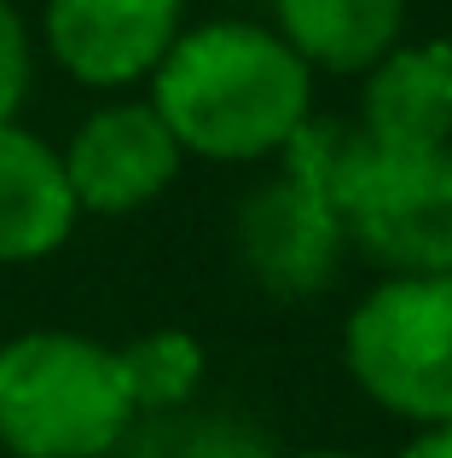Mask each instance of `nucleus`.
Returning a JSON list of instances; mask_svg holds the SVG:
<instances>
[{"mask_svg":"<svg viewBox=\"0 0 452 458\" xmlns=\"http://www.w3.org/2000/svg\"><path fill=\"white\" fill-rule=\"evenodd\" d=\"M151 111L174 146L209 163H255L314 116L307 64L255 23L186 30L151 70Z\"/></svg>","mask_w":452,"mask_h":458,"instance_id":"1","label":"nucleus"},{"mask_svg":"<svg viewBox=\"0 0 452 458\" xmlns=\"http://www.w3.org/2000/svg\"><path fill=\"white\" fill-rule=\"evenodd\" d=\"M116 348L23 331L0 348V447L12 458H111L134 429Z\"/></svg>","mask_w":452,"mask_h":458,"instance_id":"2","label":"nucleus"},{"mask_svg":"<svg viewBox=\"0 0 452 458\" xmlns=\"http://www.w3.org/2000/svg\"><path fill=\"white\" fill-rule=\"evenodd\" d=\"M342 366L412 429L452 424V273H389L342 325Z\"/></svg>","mask_w":452,"mask_h":458,"instance_id":"3","label":"nucleus"},{"mask_svg":"<svg viewBox=\"0 0 452 458\" xmlns=\"http://www.w3.org/2000/svg\"><path fill=\"white\" fill-rule=\"evenodd\" d=\"M342 233L383 273H452V146L372 151L342 203Z\"/></svg>","mask_w":452,"mask_h":458,"instance_id":"4","label":"nucleus"},{"mask_svg":"<svg viewBox=\"0 0 452 458\" xmlns=\"http://www.w3.org/2000/svg\"><path fill=\"white\" fill-rule=\"evenodd\" d=\"M342 215L284 174L238 209V261L267 296H319L342 267Z\"/></svg>","mask_w":452,"mask_h":458,"instance_id":"5","label":"nucleus"},{"mask_svg":"<svg viewBox=\"0 0 452 458\" xmlns=\"http://www.w3.org/2000/svg\"><path fill=\"white\" fill-rule=\"evenodd\" d=\"M64 157L76 209L93 215H128L146 209L157 191H169V180L180 174V146L163 128V116L151 105H105L76 128Z\"/></svg>","mask_w":452,"mask_h":458,"instance_id":"6","label":"nucleus"},{"mask_svg":"<svg viewBox=\"0 0 452 458\" xmlns=\"http://www.w3.org/2000/svg\"><path fill=\"white\" fill-rule=\"evenodd\" d=\"M186 0H46V47L88 88L151 76L180 41Z\"/></svg>","mask_w":452,"mask_h":458,"instance_id":"7","label":"nucleus"},{"mask_svg":"<svg viewBox=\"0 0 452 458\" xmlns=\"http://www.w3.org/2000/svg\"><path fill=\"white\" fill-rule=\"evenodd\" d=\"M360 128L377 151L452 146V47H395L365 70Z\"/></svg>","mask_w":452,"mask_h":458,"instance_id":"8","label":"nucleus"},{"mask_svg":"<svg viewBox=\"0 0 452 458\" xmlns=\"http://www.w3.org/2000/svg\"><path fill=\"white\" fill-rule=\"evenodd\" d=\"M76 215L64 157L29 128L0 123V267L53 256L76 233Z\"/></svg>","mask_w":452,"mask_h":458,"instance_id":"9","label":"nucleus"},{"mask_svg":"<svg viewBox=\"0 0 452 458\" xmlns=\"http://www.w3.org/2000/svg\"><path fill=\"white\" fill-rule=\"evenodd\" d=\"M406 0H279V41L307 70L365 76L383 53L400 47Z\"/></svg>","mask_w":452,"mask_h":458,"instance_id":"10","label":"nucleus"},{"mask_svg":"<svg viewBox=\"0 0 452 458\" xmlns=\"http://www.w3.org/2000/svg\"><path fill=\"white\" fill-rule=\"evenodd\" d=\"M116 366H122V389L134 401V418L186 412L209 377V354L192 331H146L128 348H116Z\"/></svg>","mask_w":452,"mask_h":458,"instance_id":"11","label":"nucleus"},{"mask_svg":"<svg viewBox=\"0 0 452 458\" xmlns=\"http://www.w3.org/2000/svg\"><path fill=\"white\" fill-rule=\"evenodd\" d=\"M372 140H365L360 123H337V116H307L302 128H296L290 140H284V180H296L302 191H314V198H325L331 209L342 215V203H348L354 180H360V168L372 163Z\"/></svg>","mask_w":452,"mask_h":458,"instance_id":"12","label":"nucleus"},{"mask_svg":"<svg viewBox=\"0 0 452 458\" xmlns=\"http://www.w3.org/2000/svg\"><path fill=\"white\" fill-rule=\"evenodd\" d=\"M122 447H134V458H267V453H261V441L244 436V429L215 424V418L197 424V418H180V412L151 418L146 436L128 429Z\"/></svg>","mask_w":452,"mask_h":458,"instance_id":"13","label":"nucleus"},{"mask_svg":"<svg viewBox=\"0 0 452 458\" xmlns=\"http://www.w3.org/2000/svg\"><path fill=\"white\" fill-rule=\"evenodd\" d=\"M29 93V35L12 0H0V123H12Z\"/></svg>","mask_w":452,"mask_h":458,"instance_id":"14","label":"nucleus"},{"mask_svg":"<svg viewBox=\"0 0 452 458\" xmlns=\"http://www.w3.org/2000/svg\"><path fill=\"white\" fill-rule=\"evenodd\" d=\"M395 458H452V424H430L406 441Z\"/></svg>","mask_w":452,"mask_h":458,"instance_id":"15","label":"nucleus"},{"mask_svg":"<svg viewBox=\"0 0 452 458\" xmlns=\"http://www.w3.org/2000/svg\"><path fill=\"white\" fill-rule=\"evenodd\" d=\"M290 458H354V453H337V447H314V453H290Z\"/></svg>","mask_w":452,"mask_h":458,"instance_id":"16","label":"nucleus"},{"mask_svg":"<svg viewBox=\"0 0 452 458\" xmlns=\"http://www.w3.org/2000/svg\"><path fill=\"white\" fill-rule=\"evenodd\" d=\"M447 47H452V41H447Z\"/></svg>","mask_w":452,"mask_h":458,"instance_id":"17","label":"nucleus"}]
</instances>
